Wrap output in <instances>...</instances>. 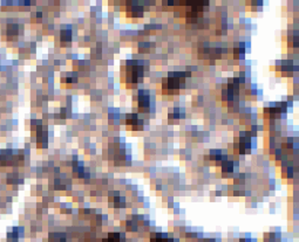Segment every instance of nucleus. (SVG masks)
<instances>
[{
  "label": "nucleus",
  "mask_w": 299,
  "mask_h": 242,
  "mask_svg": "<svg viewBox=\"0 0 299 242\" xmlns=\"http://www.w3.org/2000/svg\"><path fill=\"white\" fill-rule=\"evenodd\" d=\"M223 166H224V169H223L224 172H225V171H228V172H231V171H232V163H230V161L224 163V165Z\"/></svg>",
  "instance_id": "nucleus-7"
},
{
  "label": "nucleus",
  "mask_w": 299,
  "mask_h": 242,
  "mask_svg": "<svg viewBox=\"0 0 299 242\" xmlns=\"http://www.w3.org/2000/svg\"><path fill=\"white\" fill-rule=\"evenodd\" d=\"M71 36H72V34H71V32L69 31H62L61 32V41L62 42H66V41H71Z\"/></svg>",
  "instance_id": "nucleus-5"
},
{
  "label": "nucleus",
  "mask_w": 299,
  "mask_h": 242,
  "mask_svg": "<svg viewBox=\"0 0 299 242\" xmlns=\"http://www.w3.org/2000/svg\"><path fill=\"white\" fill-rule=\"evenodd\" d=\"M185 73H170L168 81H169V88L170 89H178L183 87L184 84V75Z\"/></svg>",
  "instance_id": "nucleus-1"
},
{
  "label": "nucleus",
  "mask_w": 299,
  "mask_h": 242,
  "mask_svg": "<svg viewBox=\"0 0 299 242\" xmlns=\"http://www.w3.org/2000/svg\"><path fill=\"white\" fill-rule=\"evenodd\" d=\"M149 93L147 90H141L139 94V102H140V108L142 110H147L149 108Z\"/></svg>",
  "instance_id": "nucleus-2"
},
{
  "label": "nucleus",
  "mask_w": 299,
  "mask_h": 242,
  "mask_svg": "<svg viewBox=\"0 0 299 242\" xmlns=\"http://www.w3.org/2000/svg\"><path fill=\"white\" fill-rule=\"evenodd\" d=\"M250 148H251V145H250L249 138H242L240 142H239V151H240V153L249 152Z\"/></svg>",
  "instance_id": "nucleus-3"
},
{
  "label": "nucleus",
  "mask_w": 299,
  "mask_h": 242,
  "mask_svg": "<svg viewBox=\"0 0 299 242\" xmlns=\"http://www.w3.org/2000/svg\"><path fill=\"white\" fill-rule=\"evenodd\" d=\"M18 25H8V28H7V34L8 35H15L18 34Z\"/></svg>",
  "instance_id": "nucleus-6"
},
{
  "label": "nucleus",
  "mask_w": 299,
  "mask_h": 242,
  "mask_svg": "<svg viewBox=\"0 0 299 242\" xmlns=\"http://www.w3.org/2000/svg\"><path fill=\"white\" fill-rule=\"evenodd\" d=\"M127 121L129 124L133 125V127H136V124H139V125L142 124V122L140 121V119H137V116L136 115H129L127 118Z\"/></svg>",
  "instance_id": "nucleus-4"
}]
</instances>
